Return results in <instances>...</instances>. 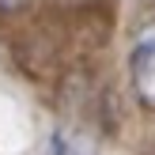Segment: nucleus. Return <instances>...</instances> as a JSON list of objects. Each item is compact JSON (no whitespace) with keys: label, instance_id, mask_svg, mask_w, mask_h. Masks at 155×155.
Instances as JSON below:
<instances>
[{"label":"nucleus","instance_id":"1","mask_svg":"<svg viewBox=\"0 0 155 155\" xmlns=\"http://www.w3.org/2000/svg\"><path fill=\"white\" fill-rule=\"evenodd\" d=\"M129 83L136 102L148 114H155V19L140 23L129 49Z\"/></svg>","mask_w":155,"mask_h":155},{"label":"nucleus","instance_id":"2","mask_svg":"<svg viewBox=\"0 0 155 155\" xmlns=\"http://www.w3.org/2000/svg\"><path fill=\"white\" fill-rule=\"evenodd\" d=\"M53 155H95V148L83 136L68 133V129H57L53 133Z\"/></svg>","mask_w":155,"mask_h":155},{"label":"nucleus","instance_id":"3","mask_svg":"<svg viewBox=\"0 0 155 155\" xmlns=\"http://www.w3.org/2000/svg\"><path fill=\"white\" fill-rule=\"evenodd\" d=\"M27 8V0H0V15H15Z\"/></svg>","mask_w":155,"mask_h":155}]
</instances>
